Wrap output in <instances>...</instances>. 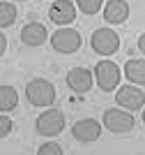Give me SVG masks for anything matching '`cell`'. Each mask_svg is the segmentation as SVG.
I'll return each mask as SVG.
<instances>
[{
  "label": "cell",
  "mask_w": 145,
  "mask_h": 155,
  "mask_svg": "<svg viewBox=\"0 0 145 155\" xmlns=\"http://www.w3.org/2000/svg\"><path fill=\"white\" fill-rule=\"evenodd\" d=\"M25 97L32 107H44L49 109L51 104L55 102V86L46 81V79H32L25 86Z\"/></svg>",
  "instance_id": "cell-1"
},
{
  "label": "cell",
  "mask_w": 145,
  "mask_h": 155,
  "mask_svg": "<svg viewBox=\"0 0 145 155\" xmlns=\"http://www.w3.org/2000/svg\"><path fill=\"white\" fill-rule=\"evenodd\" d=\"M65 123H67V118H65V114L60 109H46L37 116L35 130L42 137H58L65 130Z\"/></svg>",
  "instance_id": "cell-2"
},
{
  "label": "cell",
  "mask_w": 145,
  "mask_h": 155,
  "mask_svg": "<svg viewBox=\"0 0 145 155\" xmlns=\"http://www.w3.org/2000/svg\"><path fill=\"white\" fill-rule=\"evenodd\" d=\"M136 120H134L131 111L120 109V107H113V109H106L104 111V127L113 134H127L131 132Z\"/></svg>",
  "instance_id": "cell-3"
},
{
  "label": "cell",
  "mask_w": 145,
  "mask_h": 155,
  "mask_svg": "<svg viewBox=\"0 0 145 155\" xmlns=\"http://www.w3.org/2000/svg\"><path fill=\"white\" fill-rule=\"evenodd\" d=\"M90 46L99 56H113L120 49V35L113 28H97L90 37Z\"/></svg>",
  "instance_id": "cell-4"
},
{
  "label": "cell",
  "mask_w": 145,
  "mask_h": 155,
  "mask_svg": "<svg viewBox=\"0 0 145 155\" xmlns=\"http://www.w3.org/2000/svg\"><path fill=\"white\" fill-rule=\"evenodd\" d=\"M83 39H81V32L74 30V28H58L53 35H51V46L55 49L58 53H65V56H69V53H76L81 49Z\"/></svg>",
  "instance_id": "cell-5"
},
{
  "label": "cell",
  "mask_w": 145,
  "mask_h": 155,
  "mask_svg": "<svg viewBox=\"0 0 145 155\" xmlns=\"http://www.w3.org/2000/svg\"><path fill=\"white\" fill-rule=\"evenodd\" d=\"M95 81L104 93H111L120 86V67L113 60H99L95 67Z\"/></svg>",
  "instance_id": "cell-6"
},
{
  "label": "cell",
  "mask_w": 145,
  "mask_h": 155,
  "mask_svg": "<svg viewBox=\"0 0 145 155\" xmlns=\"http://www.w3.org/2000/svg\"><path fill=\"white\" fill-rule=\"evenodd\" d=\"M115 102L120 109H127V111H138L145 107V93L140 91L138 86L134 84H127V86H120L118 93H115Z\"/></svg>",
  "instance_id": "cell-7"
},
{
  "label": "cell",
  "mask_w": 145,
  "mask_h": 155,
  "mask_svg": "<svg viewBox=\"0 0 145 155\" xmlns=\"http://www.w3.org/2000/svg\"><path fill=\"white\" fill-rule=\"evenodd\" d=\"M71 134H74L76 141L81 143H92L101 137V123L95 118H83V120H76L71 125Z\"/></svg>",
  "instance_id": "cell-8"
},
{
  "label": "cell",
  "mask_w": 145,
  "mask_h": 155,
  "mask_svg": "<svg viewBox=\"0 0 145 155\" xmlns=\"http://www.w3.org/2000/svg\"><path fill=\"white\" fill-rule=\"evenodd\" d=\"M95 84V74L88 70V67H74V70L67 72V86L69 91L76 93V95H83L88 93Z\"/></svg>",
  "instance_id": "cell-9"
},
{
  "label": "cell",
  "mask_w": 145,
  "mask_h": 155,
  "mask_svg": "<svg viewBox=\"0 0 145 155\" xmlns=\"http://www.w3.org/2000/svg\"><path fill=\"white\" fill-rule=\"evenodd\" d=\"M49 19L58 26H67L76 19V5L71 0H55L49 9Z\"/></svg>",
  "instance_id": "cell-10"
},
{
  "label": "cell",
  "mask_w": 145,
  "mask_h": 155,
  "mask_svg": "<svg viewBox=\"0 0 145 155\" xmlns=\"http://www.w3.org/2000/svg\"><path fill=\"white\" fill-rule=\"evenodd\" d=\"M49 37V32H46V26L44 23H37V21H30V23H25L21 28V42L25 46H42Z\"/></svg>",
  "instance_id": "cell-11"
},
{
  "label": "cell",
  "mask_w": 145,
  "mask_h": 155,
  "mask_svg": "<svg viewBox=\"0 0 145 155\" xmlns=\"http://www.w3.org/2000/svg\"><path fill=\"white\" fill-rule=\"evenodd\" d=\"M127 19H129V5H127V0H108L104 5V21L106 23L120 26Z\"/></svg>",
  "instance_id": "cell-12"
},
{
  "label": "cell",
  "mask_w": 145,
  "mask_h": 155,
  "mask_svg": "<svg viewBox=\"0 0 145 155\" xmlns=\"http://www.w3.org/2000/svg\"><path fill=\"white\" fill-rule=\"evenodd\" d=\"M125 77L134 86H145V60L131 58L125 63Z\"/></svg>",
  "instance_id": "cell-13"
},
{
  "label": "cell",
  "mask_w": 145,
  "mask_h": 155,
  "mask_svg": "<svg viewBox=\"0 0 145 155\" xmlns=\"http://www.w3.org/2000/svg\"><path fill=\"white\" fill-rule=\"evenodd\" d=\"M19 104V93L14 86L2 84L0 86V114H7V111H14Z\"/></svg>",
  "instance_id": "cell-14"
},
{
  "label": "cell",
  "mask_w": 145,
  "mask_h": 155,
  "mask_svg": "<svg viewBox=\"0 0 145 155\" xmlns=\"http://www.w3.org/2000/svg\"><path fill=\"white\" fill-rule=\"evenodd\" d=\"M16 21V7L7 0H0V28H9Z\"/></svg>",
  "instance_id": "cell-15"
},
{
  "label": "cell",
  "mask_w": 145,
  "mask_h": 155,
  "mask_svg": "<svg viewBox=\"0 0 145 155\" xmlns=\"http://www.w3.org/2000/svg\"><path fill=\"white\" fill-rule=\"evenodd\" d=\"M101 5H104V0H76V7H78L83 14H88V16L97 14L101 9Z\"/></svg>",
  "instance_id": "cell-16"
},
{
  "label": "cell",
  "mask_w": 145,
  "mask_h": 155,
  "mask_svg": "<svg viewBox=\"0 0 145 155\" xmlns=\"http://www.w3.org/2000/svg\"><path fill=\"white\" fill-rule=\"evenodd\" d=\"M37 155H65V150H62V146H60V143L46 141V143H42V146H39Z\"/></svg>",
  "instance_id": "cell-17"
},
{
  "label": "cell",
  "mask_w": 145,
  "mask_h": 155,
  "mask_svg": "<svg viewBox=\"0 0 145 155\" xmlns=\"http://www.w3.org/2000/svg\"><path fill=\"white\" fill-rule=\"evenodd\" d=\"M12 130H14L12 118H9V116H5V114H0V139L9 137V134H12Z\"/></svg>",
  "instance_id": "cell-18"
},
{
  "label": "cell",
  "mask_w": 145,
  "mask_h": 155,
  "mask_svg": "<svg viewBox=\"0 0 145 155\" xmlns=\"http://www.w3.org/2000/svg\"><path fill=\"white\" fill-rule=\"evenodd\" d=\"M5 51H7V37L2 35V32H0V56H2Z\"/></svg>",
  "instance_id": "cell-19"
},
{
  "label": "cell",
  "mask_w": 145,
  "mask_h": 155,
  "mask_svg": "<svg viewBox=\"0 0 145 155\" xmlns=\"http://www.w3.org/2000/svg\"><path fill=\"white\" fill-rule=\"evenodd\" d=\"M138 49H140V51L145 53V32H143V35L138 37Z\"/></svg>",
  "instance_id": "cell-20"
},
{
  "label": "cell",
  "mask_w": 145,
  "mask_h": 155,
  "mask_svg": "<svg viewBox=\"0 0 145 155\" xmlns=\"http://www.w3.org/2000/svg\"><path fill=\"white\" fill-rule=\"evenodd\" d=\"M143 123H145V109H143Z\"/></svg>",
  "instance_id": "cell-21"
},
{
  "label": "cell",
  "mask_w": 145,
  "mask_h": 155,
  "mask_svg": "<svg viewBox=\"0 0 145 155\" xmlns=\"http://www.w3.org/2000/svg\"><path fill=\"white\" fill-rule=\"evenodd\" d=\"M16 2H23V0H16Z\"/></svg>",
  "instance_id": "cell-22"
}]
</instances>
